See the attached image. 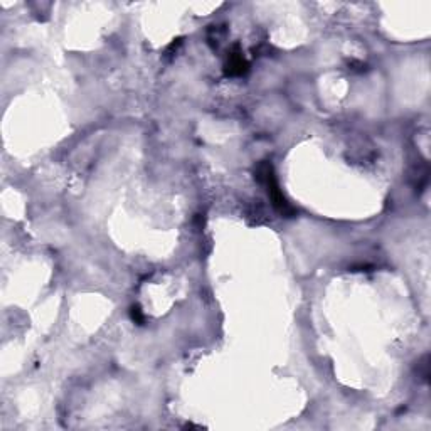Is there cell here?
Returning <instances> with one entry per match:
<instances>
[{"label":"cell","mask_w":431,"mask_h":431,"mask_svg":"<svg viewBox=\"0 0 431 431\" xmlns=\"http://www.w3.org/2000/svg\"><path fill=\"white\" fill-rule=\"evenodd\" d=\"M256 179L266 187V192L271 199L273 206H275L281 214H285V216L293 214L291 206L288 204V201H286V197L283 196V192L280 191V187H278L275 172H273V165L270 164V162H261V164L258 165Z\"/></svg>","instance_id":"cell-1"},{"label":"cell","mask_w":431,"mask_h":431,"mask_svg":"<svg viewBox=\"0 0 431 431\" xmlns=\"http://www.w3.org/2000/svg\"><path fill=\"white\" fill-rule=\"evenodd\" d=\"M246 71V61L243 59V56L239 54H233L229 58L228 63V73L229 74H243Z\"/></svg>","instance_id":"cell-2"},{"label":"cell","mask_w":431,"mask_h":431,"mask_svg":"<svg viewBox=\"0 0 431 431\" xmlns=\"http://www.w3.org/2000/svg\"><path fill=\"white\" fill-rule=\"evenodd\" d=\"M130 315H132V320L135 323H138V325H142V323H143V315H142L140 307H132V310H130Z\"/></svg>","instance_id":"cell-3"}]
</instances>
